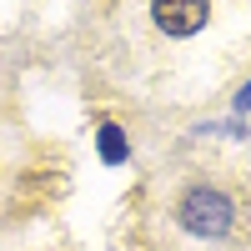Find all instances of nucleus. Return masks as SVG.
I'll return each mask as SVG.
<instances>
[{
  "label": "nucleus",
  "mask_w": 251,
  "mask_h": 251,
  "mask_svg": "<svg viewBox=\"0 0 251 251\" xmlns=\"http://www.w3.org/2000/svg\"><path fill=\"white\" fill-rule=\"evenodd\" d=\"M231 216H236V206H231L226 191H216V186H191V191L181 196V206H176V221L191 236H226L231 231Z\"/></svg>",
  "instance_id": "f257e3e1"
},
{
  "label": "nucleus",
  "mask_w": 251,
  "mask_h": 251,
  "mask_svg": "<svg viewBox=\"0 0 251 251\" xmlns=\"http://www.w3.org/2000/svg\"><path fill=\"white\" fill-rule=\"evenodd\" d=\"M236 111H251V80L241 86V96H236Z\"/></svg>",
  "instance_id": "20e7f679"
},
{
  "label": "nucleus",
  "mask_w": 251,
  "mask_h": 251,
  "mask_svg": "<svg viewBox=\"0 0 251 251\" xmlns=\"http://www.w3.org/2000/svg\"><path fill=\"white\" fill-rule=\"evenodd\" d=\"M151 15L166 35H196L211 15V5L206 0H151Z\"/></svg>",
  "instance_id": "f03ea898"
},
{
  "label": "nucleus",
  "mask_w": 251,
  "mask_h": 251,
  "mask_svg": "<svg viewBox=\"0 0 251 251\" xmlns=\"http://www.w3.org/2000/svg\"><path fill=\"white\" fill-rule=\"evenodd\" d=\"M126 156H131V146H126V136H121V126H100V161L106 166H121Z\"/></svg>",
  "instance_id": "7ed1b4c3"
}]
</instances>
